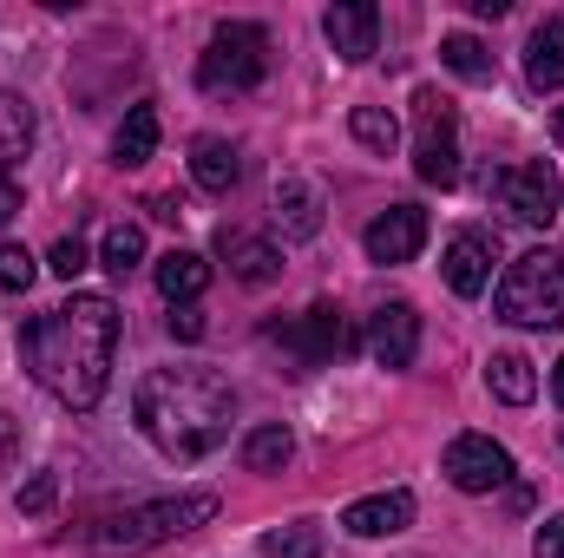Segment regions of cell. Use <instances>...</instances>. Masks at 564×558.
I'll use <instances>...</instances> for the list:
<instances>
[{
	"instance_id": "33",
	"label": "cell",
	"mask_w": 564,
	"mask_h": 558,
	"mask_svg": "<svg viewBox=\"0 0 564 558\" xmlns=\"http://www.w3.org/2000/svg\"><path fill=\"white\" fill-rule=\"evenodd\" d=\"M20 217V184H13V171H0V230Z\"/></svg>"
},
{
	"instance_id": "2",
	"label": "cell",
	"mask_w": 564,
	"mask_h": 558,
	"mask_svg": "<svg viewBox=\"0 0 564 558\" xmlns=\"http://www.w3.org/2000/svg\"><path fill=\"white\" fill-rule=\"evenodd\" d=\"M139 408L144 440L164 453V460H204L230 440V420H237V395L217 368H151L132 395Z\"/></svg>"
},
{
	"instance_id": "4",
	"label": "cell",
	"mask_w": 564,
	"mask_h": 558,
	"mask_svg": "<svg viewBox=\"0 0 564 558\" xmlns=\"http://www.w3.org/2000/svg\"><path fill=\"white\" fill-rule=\"evenodd\" d=\"M492 309H499V322H512V329H558L564 322V257L552 244L512 257V270L499 282Z\"/></svg>"
},
{
	"instance_id": "12",
	"label": "cell",
	"mask_w": 564,
	"mask_h": 558,
	"mask_svg": "<svg viewBox=\"0 0 564 558\" xmlns=\"http://www.w3.org/2000/svg\"><path fill=\"white\" fill-rule=\"evenodd\" d=\"M368 355L394 375V368H414L421 355V309L414 302H381L375 322H368Z\"/></svg>"
},
{
	"instance_id": "5",
	"label": "cell",
	"mask_w": 564,
	"mask_h": 558,
	"mask_svg": "<svg viewBox=\"0 0 564 558\" xmlns=\"http://www.w3.org/2000/svg\"><path fill=\"white\" fill-rule=\"evenodd\" d=\"M270 73V33L257 20H224L197 60V86L204 93H257Z\"/></svg>"
},
{
	"instance_id": "16",
	"label": "cell",
	"mask_w": 564,
	"mask_h": 558,
	"mask_svg": "<svg viewBox=\"0 0 564 558\" xmlns=\"http://www.w3.org/2000/svg\"><path fill=\"white\" fill-rule=\"evenodd\" d=\"M525 79L532 93H558L564 86V7L539 20V33L525 40Z\"/></svg>"
},
{
	"instance_id": "9",
	"label": "cell",
	"mask_w": 564,
	"mask_h": 558,
	"mask_svg": "<svg viewBox=\"0 0 564 558\" xmlns=\"http://www.w3.org/2000/svg\"><path fill=\"white\" fill-rule=\"evenodd\" d=\"M440 473L459 486V493H492L512 480V453L492 440V433H453L446 453H440Z\"/></svg>"
},
{
	"instance_id": "10",
	"label": "cell",
	"mask_w": 564,
	"mask_h": 558,
	"mask_svg": "<svg viewBox=\"0 0 564 558\" xmlns=\"http://www.w3.org/2000/svg\"><path fill=\"white\" fill-rule=\"evenodd\" d=\"M492 264H499V237L492 230H453L446 237V250H440V270H446V289L453 296H486V282H492Z\"/></svg>"
},
{
	"instance_id": "13",
	"label": "cell",
	"mask_w": 564,
	"mask_h": 558,
	"mask_svg": "<svg viewBox=\"0 0 564 558\" xmlns=\"http://www.w3.org/2000/svg\"><path fill=\"white\" fill-rule=\"evenodd\" d=\"M322 217H328L322 184L315 178H282L276 197H270V224H276L282 244H315L322 237Z\"/></svg>"
},
{
	"instance_id": "8",
	"label": "cell",
	"mask_w": 564,
	"mask_h": 558,
	"mask_svg": "<svg viewBox=\"0 0 564 558\" xmlns=\"http://www.w3.org/2000/svg\"><path fill=\"white\" fill-rule=\"evenodd\" d=\"M414 171L421 184H459V119L453 99L440 93H414Z\"/></svg>"
},
{
	"instance_id": "28",
	"label": "cell",
	"mask_w": 564,
	"mask_h": 558,
	"mask_svg": "<svg viewBox=\"0 0 564 558\" xmlns=\"http://www.w3.org/2000/svg\"><path fill=\"white\" fill-rule=\"evenodd\" d=\"M53 500H59V480L53 473H33L20 493H13V506L26 513V519H40V513H53Z\"/></svg>"
},
{
	"instance_id": "17",
	"label": "cell",
	"mask_w": 564,
	"mask_h": 558,
	"mask_svg": "<svg viewBox=\"0 0 564 558\" xmlns=\"http://www.w3.org/2000/svg\"><path fill=\"white\" fill-rule=\"evenodd\" d=\"M217 244H224V264H230V277H237V282L263 289V282H276V277H282V250L270 244V237H243V230H224Z\"/></svg>"
},
{
	"instance_id": "1",
	"label": "cell",
	"mask_w": 564,
	"mask_h": 558,
	"mask_svg": "<svg viewBox=\"0 0 564 558\" xmlns=\"http://www.w3.org/2000/svg\"><path fill=\"white\" fill-rule=\"evenodd\" d=\"M119 355V302L112 296H66L59 309H40L20 329V362L26 375L59 401V408H99Z\"/></svg>"
},
{
	"instance_id": "7",
	"label": "cell",
	"mask_w": 564,
	"mask_h": 558,
	"mask_svg": "<svg viewBox=\"0 0 564 558\" xmlns=\"http://www.w3.org/2000/svg\"><path fill=\"white\" fill-rule=\"evenodd\" d=\"M270 342H276L282 355L295 362V368H322V362H335V355H348L361 335L348 329V315L335 309V302H315V309H302V315H289L270 329Z\"/></svg>"
},
{
	"instance_id": "37",
	"label": "cell",
	"mask_w": 564,
	"mask_h": 558,
	"mask_svg": "<svg viewBox=\"0 0 564 558\" xmlns=\"http://www.w3.org/2000/svg\"><path fill=\"white\" fill-rule=\"evenodd\" d=\"M13 453V427H7V415H0V460Z\"/></svg>"
},
{
	"instance_id": "24",
	"label": "cell",
	"mask_w": 564,
	"mask_h": 558,
	"mask_svg": "<svg viewBox=\"0 0 564 558\" xmlns=\"http://www.w3.org/2000/svg\"><path fill=\"white\" fill-rule=\"evenodd\" d=\"M158 151V106H132L126 112V126H119V139H112V164H144Z\"/></svg>"
},
{
	"instance_id": "38",
	"label": "cell",
	"mask_w": 564,
	"mask_h": 558,
	"mask_svg": "<svg viewBox=\"0 0 564 558\" xmlns=\"http://www.w3.org/2000/svg\"><path fill=\"white\" fill-rule=\"evenodd\" d=\"M558 139H564V112H558Z\"/></svg>"
},
{
	"instance_id": "6",
	"label": "cell",
	"mask_w": 564,
	"mask_h": 558,
	"mask_svg": "<svg viewBox=\"0 0 564 558\" xmlns=\"http://www.w3.org/2000/svg\"><path fill=\"white\" fill-rule=\"evenodd\" d=\"M519 224H532V230H545L552 217L564 211V178L552 158H519V164H506V171H492V184H486Z\"/></svg>"
},
{
	"instance_id": "22",
	"label": "cell",
	"mask_w": 564,
	"mask_h": 558,
	"mask_svg": "<svg viewBox=\"0 0 564 558\" xmlns=\"http://www.w3.org/2000/svg\"><path fill=\"white\" fill-rule=\"evenodd\" d=\"M440 66L459 73V79H473V86H486L499 73L492 53H486V40H473V33H440Z\"/></svg>"
},
{
	"instance_id": "35",
	"label": "cell",
	"mask_w": 564,
	"mask_h": 558,
	"mask_svg": "<svg viewBox=\"0 0 564 558\" xmlns=\"http://www.w3.org/2000/svg\"><path fill=\"white\" fill-rule=\"evenodd\" d=\"M466 13H479V20H499V13H506V0H466Z\"/></svg>"
},
{
	"instance_id": "23",
	"label": "cell",
	"mask_w": 564,
	"mask_h": 558,
	"mask_svg": "<svg viewBox=\"0 0 564 558\" xmlns=\"http://www.w3.org/2000/svg\"><path fill=\"white\" fill-rule=\"evenodd\" d=\"M289 453H295V433H289L282 420L243 433V466H250V473H282V466H289Z\"/></svg>"
},
{
	"instance_id": "30",
	"label": "cell",
	"mask_w": 564,
	"mask_h": 558,
	"mask_svg": "<svg viewBox=\"0 0 564 558\" xmlns=\"http://www.w3.org/2000/svg\"><path fill=\"white\" fill-rule=\"evenodd\" d=\"M86 264H93V257H86V244H79V237H59V244H53V257H46V270H53V277H79V270H86Z\"/></svg>"
},
{
	"instance_id": "11",
	"label": "cell",
	"mask_w": 564,
	"mask_h": 558,
	"mask_svg": "<svg viewBox=\"0 0 564 558\" xmlns=\"http://www.w3.org/2000/svg\"><path fill=\"white\" fill-rule=\"evenodd\" d=\"M421 244H426V211L421 204H388V211L361 230L368 264H414Z\"/></svg>"
},
{
	"instance_id": "27",
	"label": "cell",
	"mask_w": 564,
	"mask_h": 558,
	"mask_svg": "<svg viewBox=\"0 0 564 558\" xmlns=\"http://www.w3.org/2000/svg\"><path fill=\"white\" fill-rule=\"evenodd\" d=\"M263 558H322V526H282V533H263Z\"/></svg>"
},
{
	"instance_id": "18",
	"label": "cell",
	"mask_w": 564,
	"mask_h": 558,
	"mask_svg": "<svg viewBox=\"0 0 564 558\" xmlns=\"http://www.w3.org/2000/svg\"><path fill=\"white\" fill-rule=\"evenodd\" d=\"M151 277H158V296H164L171 309H184V302H197V296L210 289V264H204L197 250H164V257L151 264Z\"/></svg>"
},
{
	"instance_id": "20",
	"label": "cell",
	"mask_w": 564,
	"mask_h": 558,
	"mask_svg": "<svg viewBox=\"0 0 564 558\" xmlns=\"http://www.w3.org/2000/svg\"><path fill=\"white\" fill-rule=\"evenodd\" d=\"M486 388H492L506 408H525V401L539 395V375H532V362H525L519 348H499V355L486 362Z\"/></svg>"
},
{
	"instance_id": "19",
	"label": "cell",
	"mask_w": 564,
	"mask_h": 558,
	"mask_svg": "<svg viewBox=\"0 0 564 558\" xmlns=\"http://www.w3.org/2000/svg\"><path fill=\"white\" fill-rule=\"evenodd\" d=\"M191 178H197L210 197H230L237 178H243V151L230 139H197L191 144Z\"/></svg>"
},
{
	"instance_id": "21",
	"label": "cell",
	"mask_w": 564,
	"mask_h": 558,
	"mask_svg": "<svg viewBox=\"0 0 564 558\" xmlns=\"http://www.w3.org/2000/svg\"><path fill=\"white\" fill-rule=\"evenodd\" d=\"M33 106L20 99V93H0V171H13V158H26L33 151Z\"/></svg>"
},
{
	"instance_id": "3",
	"label": "cell",
	"mask_w": 564,
	"mask_h": 558,
	"mask_svg": "<svg viewBox=\"0 0 564 558\" xmlns=\"http://www.w3.org/2000/svg\"><path fill=\"white\" fill-rule=\"evenodd\" d=\"M210 519H217V493H204V486L197 493H164V500H139V506L106 513L86 533V546L99 558H132V552H151V546L177 539V533H197Z\"/></svg>"
},
{
	"instance_id": "36",
	"label": "cell",
	"mask_w": 564,
	"mask_h": 558,
	"mask_svg": "<svg viewBox=\"0 0 564 558\" xmlns=\"http://www.w3.org/2000/svg\"><path fill=\"white\" fill-rule=\"evenodd\" d=\"M552 401L564 408V355H558V368H552Z\"/></svg>"
},
{
	"instance_id": "32",
	"label": "cell",
	"mask_w": 564,
	"mask_h": 558,
	"mask_svg": "<svg viewBox=\"0 0 564 558\" xmlns=\"http://www.w3.org/2000/svg\"><path fill=\"white\" fill-rule=\"evenodd\" d=\"M539 558H564V513H552L539 526Z\"/></svg>"
},
{
	"instance_id": "34",
	"label": "cell",
	"mask_w": 564,
	"mask_h": 558,
	"mask_svg": "<svg viewBox=\"0 0 564 558\" xmlns=\"http://www.w3.org/2000/svg\"><path fill=\"white\" fill-rule=\"evenodd\" d=\"M151 217H158V224H177V217H184V197H177V191H158V197H151Z\"/></svg>"
},
{
	"instance_id": "14",
	"label": "cell",
	"mask_w": 564,
	"mask_h": 558,
	"mask_svg": "<svg viewBox=\"0 0 564 558\" xmlns=\"http://www.w3.org/2000/svg\"><path fill=\"white\" fill-rule=\"evenodd\" d=\"M322 33H328V46H335L348 66H361V60H375L381 7H375V0H335V7L322 13Z\"/></svg>"
},
{
	"instance_id": "26",
	"label": "cell",
	"mask_w": 564,
	"mask_h": 558,
	"mask_svg": "<svg viewBox=\"0 0 564 558\" xmlns=\"http://www.w3.org/2000/svg\"><path fill=\"white\" fill-rule=\"evenodd\" d=\"M99 264H106L112 277H132V270L144 264V230H139V224H112V230H106Z\"/></svg>"
},
{
	"instance_id": "31",
	"label": "cell",
	"mask_w": 564,
	"mask_h": 558,
	"mask_svg": "<svg viewBox=\"0 0 564 558\" xmlns=\"http://www.w3.org/2000/svg\"><path fill=\"white\" fill-rule=\"evenodd\" d=\"M177 342H204V315H197V302H184V309H171V322H164Z\"/></svg>"
},
{
	"instance_id": "25",
	"label": "cell",
	"mask_w": 564,
	"mask_h": 558,
	"mask_svg": "<svg viewBox=\"0 0 564 558\" xmlns=\"http://www.w3.org/2000/svg\"><path fill=\"white\" fill-rule=\"evenodd\" d=\"M348 132H355V144H368L375 158H388V151L401 144V126H394L388 106H355V112H348Z\"/></svg>"
},
{
	"instance_id": "29",
	"label": "cell",
	"mask_w": 564,
	"mask_h": 558,
	"mask_svg": "<svg viewBox=\"0 0 564 558\" xmlns=\"http://www.w3.org/2000/svg\"><path fill=\"white\" fill-rule=\"evenodd\" d=\"M40 277V264L26 257V244H0V289H26Z\"/></svg>"
},
{
	"instance_id": "15",
	"label": "cell",
	"mask_w": 564,
	"mask_h": 558,
	"mask_svg": "<svg viewBox=\"0 0 564 558\" xmlns=\"http://www.w3.org/2000/svg\"><path fill=\"white\" fill-rule=\"evenodd\" d=\"M341 526L355 533V539H388V533H408L414 526V493H368V500H355L348 513H341Z\"/></svg>"
}]
</instances>
